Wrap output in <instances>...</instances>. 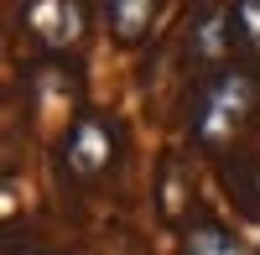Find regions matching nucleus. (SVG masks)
<instances>
[{
    "label": "nucleus",
    "mask_w": 260,
    "mask_h": 255,
    "mask_svg": "<svg viewBox=\"0 0 260 255\" xmlns=\"http://www.w3.org/2000/svg\"><path fill=\"white\" fill-rule=\"evenodd\" d=\"M255 115H260V73L229 62V68H213L198 89H192L187 131H192V141H198L203 151H224V146H234L250 131Z\"/></svg>",
    "instance_id": "obj_1"
},
{
    "label": "nucleus",
    "mask_w": 260,
    "mask_h": 255,
    "mask_svg": "<svg viewBox=\"0 0 260 255\" xmlns=\"http://www.w3.org/2000/svg\"><path fill=\"white\" fill-rule=\"evenodd\" d=\"M62 172H68L73 182H99L104 172L115 167L120 156V131H115V120H104V115H78L68 125V136H62Z\"/></svg>",
    "instance_id": "obj_2"
},
{
    "label": "nucleus",
    "mask_w": 260,
    "mask_h": 255,
    "mask_svg": "<svg viewBox=\"0 0 260 255\" xmlns=\"http://www.w3.org/2000/svg\"><path fill=\"white\" fill-rule=\"evenodd\" d=\"M21 21H26L37 47L68 52L73 42H83V31H89V6H83V0H26V6H21Z\"/></svg>",
    "instance_id": "obj_3"
},
{
    "label": "nucleus",
    "mask_w": 260,
    "mask_h": 255,
    "mask_svg": "<svg viewBox=\"0 0 260 255\" xmlns=\"http://www.w3.org/2000/svg\"><path fill=\"white\" fill-rule=\"evenodd\" d=\"M187 52L203 68H229L224 57L234 52V16L224 6H203L192 16V26H187Z\"/></svg>",
    "instance_id": "obj_4"
},
{
    "label": "nucleus",
    "mask_w": 260,
    "mask_h": 255,
    "mask_svg": "<svg viewBox=\"0 0 260 255\" xmlns=\"http://www.w3.org/2000/svg\"><path fill=\"white\" fill-rule=\"evenodd\" d=\"M161 0H104V21H110V37L120 47H141L156 26Z\"/></svg>",
    "instance_id": "obj_5"
},
{
    "label": "nucleus",
    "mask_w": 260,
    "mask_h": 255,
    "mask_svg": "<svg viewBox=\"0 0 260 255\" xmlns=\"http://www.w3.org/2000/svg\"><path fill=\"white\" fill-rule=\"evenodd\" d=\"M224 193L234 198L245 219H260V156H234L224 162Z\"/></svg>",
    "instance_id": "obj_6"
},
{
    "label": "nucleus",
    "mask_w": 260,
    "mask_h": 255,
    "mask_svg": "<svg viewBox=\"0 0 260 255\" xmlns=\"http://www.w3.org/2000/svg\"><path fill=\"white\" fill-rule=\"evenodd\" d=\"M187 255H245V245L234 240V229L213 224V219H198L187 229Z\"/></svg>",
    "instance_id": "obj_7"
},
{
    "label": "nucleus",
    "mask_w": 260,
    "mask_h": 255,
    "mask_svg": "<svg viewBox=\"0 0 260 255\" xmlns=\"http://www.w3.org/2000/svg\"><path fill=\"white\" fill-rule=\"evenodd\" d=\"M234 42L250 52V57H260V0H234Z\"/></svg>",
    "instance_id": "obj_8"
}]
</instances>
